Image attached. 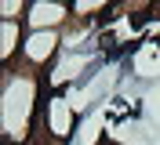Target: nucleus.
Listing matches in <instances>:
<instances>
[{
  "instance_id": "nucleus-6",
  "label": "nucleus",
  "mask_w": 160,
  "mask_h": 145,
  "mask_svg": "<svg viewBox=\"0 0 160 145\" xmlns=\"http://www.w3.org/2000/svg\"><path fill=\"white\" fill-rule=\"evenodd\" d=\"M55 4H73V0H55Z\"/></svg>"
},
{
  "instance_id": "nucleus-3",
  "label": "nucleus",
  "mask_w": 160,
  "mask_h": 145,
  "mask_svg": "<svg viewBox=\"0 0 160 145\" xmlns=\"http://www.w3.org/2000/svg\"><path fill=\"white\" fill-rule=\"evenodd\" d=\"M0 55H4V69L18 62L22 40H26V22H0Z\"/></svg>"
},
{
  "instance_id": "nucleus-4",
  "label": "nucleus",
  "mask_w": 160,
  "mask_h": 145,
  "mask_svg": "<svg viewBox=\"0 0 160 145\" xmlns=\"http://www.w3.org/2000/svg\"><path fill=\"white\" fill-rule=\"evenodd\" d=\"M120 0H73L69 7H73V18H91V22H98L102 18V11H113Z\"/></svg>"
},
{
  "instance_id": "nucleus-2",
  "label": "nucleus",
  "mask_w": 160,
  "mask_h": 145,
  "mask_svg": "<svg viewBox=\"0 0 160 145\" xmlns=\"http://www.w3.org/2000/svg\"><path fill=\"white\" fill-rule=\"evenodd\" d=\"M22 22H26V29H66L73 22V7L55 4V0H29V11Z\"/></svg>"
},
{
  "instance_id": "nucleus-1",
  "label": "nucleus",
  "mask_w": 160,
  "mask_h": 145,
  "mask_svg": "<svg viewBox=\"0 0 160 145\" xmlns=\"http://www.w3.org/2000/svg\"><path fill=\"white\" fill-rule=\"evenodd\" d=\"M58 55H62V29H26V40H22L15 69H26V73L44 76L58 62Z\"/></svg>"
},
{
  "instance_id": "nucleus-5",
  "label": "nucleus",
  "mask_w": 160,
  "mask_h": 145,
  "mask_svg": "<svg viewBox=\"0 0 160 145\" xmlns=\"http://www.w3.org/2000/svg\"><path fill=\"white\" fill-rule=\"evenodd\" d=\"M29 11V0H0V22H22Z\"/></svg>"
}]
</instances>
